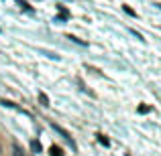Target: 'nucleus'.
<instances>
[{
  "label": "nucleus",
  "instance_id": "1",
  "mask_svg": "<svg viewBox=\"0 0 161 156\" xmlns=\"http://www.w3.org/2000/svg\"><path fill=\"white\" fill-rule=\"evenodd\" d=\"M49 154L51 156H63V152L57 148V146H51V148H49Z\"/></svg>",
  "mask_w": 161,
  "mask_h": 156
},
{
  "label": "nucleus",
  "instance_id": "2",
  "mask_svg": "<svg viewBox=\"0 0 161 156\" xmlns=\"http://www.w3.org/2000/svg\"><path fill=\"white\" fill-rule=\"evenodd\" d=\"M12 156H25V154H23V148L14 144V146H12Z\"/></svg>",
  "mask_w": 161,
  "mask_h": 156
},
{
  "label": "nucleus",
  "instance_id": "3",
  "mask_svg": "<svg viewBox=\"0 0 161 156\" xmlns=\"http://www.w3.org/2000/svg\"><path fill=\"white\" fill-rule=\"evenodd\" d=\"M39 99H41V103H43V105H49V99L45 98V93H39Z\"/></svg>",
  "mask_w": 161,
  "mask_h": 156
},
{
  "label": "nucleus",
  "instance_id": "4",
  "mask_svg": "<svg viewBox=\"0 0 161 156\" xmlns=\"http://www.w3.org/2000/svg\"><path fill=\"white\" fill-rule=\"evenodd\" d=\"M33 150H35V152H41V144H39V142H33Z\"/></svg>",
  "mask_w": 161,
  "mask_h": 156
},
{
  "label": "nucleus",
  "instance_id": "5",
  "mask_svg": "<svg viewBox=\"0 0 161 156\" xmlns=\"http://www.w3.org/2000/svg\"><path fill=\"white\" fill-rule=\"evenodd\" d=\"M98 140H100V142H102V144H104V146H108V138H104V136H102V134H98Z\"/></svg>",
  "mask_w": 161,
  "mask_h": 156
},
{
  "label": "nucleus",
  "instance_id": "6",
  "mask_svg": "<svg viewBox=\"0 0 161 156\" xmlns=\"http://www.w3.org/2000/svg\"><path fill=\"white\" fill-rule=\"evenodd\" d=\"M125 12H129V14H130V16H135V14H137V12H135V10H133V8H129V6H125Z\"/></svg>",
  "mask_w": 161,
  "mask_h": 156
}]
</instances>
